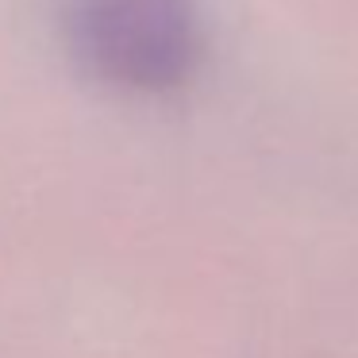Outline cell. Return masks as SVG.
<instances>
[{
    "label": "cell",
    "mask_w": 358,
    "mask_h": 358,
    "mask_svg": "<svg viewBox=\"0 0 358 358\" xmlns=\"http://www.w3.org/2000/svg\"><path fill=\"white\" fill-rule=\"evenodd\" d=\"M62 24L81 66L127 93H173L204 55L201 0H66Z\"/></svg>",
    "instance_id": "1"
}]
</instances>
